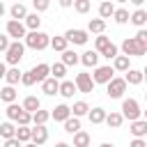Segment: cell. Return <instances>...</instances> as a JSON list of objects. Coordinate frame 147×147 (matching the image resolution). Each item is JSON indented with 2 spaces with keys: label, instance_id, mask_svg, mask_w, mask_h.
Returning <instances> with one entry per match:
<instances>
[{
  "label": "cell",
  "instance_id": "13",
  "mask_svg": "<svg viewBox=\"0 0 147 147\" xmlns=\"http://www.w3.org/2000/svg\"><path fill=\"white\" fill-rule=\"evenodd\" d=\"M57 87H60V80H55L53 76H48L46 80H41V92L46 96H55L57 94Z\"/></svg>",
  "mask_w": 147,
  "mask_h": 147
},
{
  "label": "cell",
  "instance_id": "41",
  "mask_svg": "<svg viewBox=\"0 0 147 147\" xmlns=\"http://www.w3.org/2000/svg\"><path fill=\"white\" fill-rule=\"evenodd\" d=\"M78 14H87L90 11V7H92V2L90 0H74V5H71Z\"/></svg>",
  "mask_w": 147,
  "mask_h": 147
},
{
  "label": "cell",
  "instance_id": "36",
  "mask_svg": "<svg viewBox=\"0 0 147 147\" xmlns=\"http://www.w3.org/2000/svg\"><path fill=\"white\" fill-rule=\"evenodd\" d=\"M48 46H51L53 51L62 53V51H67V46H69V44H67V39H64V37H51V44H48Z\"/></svg>",
  "mask_w": 147,
  "mask_h": 147
},
{
  "label": "cell",
  "instance_id": "4",
  "mask_svg": "<svg viewBox=\"0 0 147 147\" xmlns=\"http://www.w3.org/2000/svg\"><path fill=\"white\" fill-rule=\"evenodd\" d=\"M126 83H124V78H117V76H113V80H108L106 83V94L110 96V99H122L124 96V92H126Z\"/></svg>",
  "mask_w": 147,
  "mask_h": 147
},
{
  "label": "cell",
  "instance_id": "45",
  "mask_svg": "<svg viewBox=\"0 0 147 147\" xmlns=\"http://www.w3.org/2000/svg\"><path fill=\"white\" fill-rule=\"evenodd\" d=\"M32 7H34L37 14H41V11H46L51 7V0H32Z\"/></svg>",
  "mask_w": 147,
  "mask_h": 147
},
{
  "label": "cell",
  "instance_id": "32",
  "mask_svg": "<svg viewBox=\"0 0 147 147\" xmlns=\"http://www.w3.org/2000/svg\"><path fill=\"white\" fill-rule=\"evenodd\" d=\"M62 124H64V131H67V133H71V136H74L76 131H80V117H74V115H71V117H69V119H64Z\"/></svg>",
  "mask_w": 147,
  "mask_h": 147
},
{
  "label": "cell",
  "instance_id": "37",
  "mask_svg": "<svg viewBox=\"0 0 147 147\" xmlns=\"http://www.w3.org/2000/svg\"><path fill=\"white\" fill-rule=\"evenodd\" d=\"M48 119H51V113H48V110H41V108H39V110L32 113V124H46Z\"/></svg>",
  "mask_w": 147,
  "mask_h": 147
},
{
  "label": "cell",
  "instance_id": "12",
  "mask_svg": "<svg viewBox=\"0 0 147 147\" xmlns=\"http://www.w3.org/2000/svg\"><path fill=\"white\" fill-rule=\"evenodd\" d=\"M32 76H34V80L37 83H41V80H46L48 76H51V64H46V62H41V64H34L32 69Z\"/></svg>",
  "mask_w": 147,
  "mask_h": 147
},
{
  "label": "cell",
  "instance_id": "38",
  "mask_svg": "<svg viewBox=\"0 0 147 147\" xmlns=\"http://www.w3.org/2000/svg\"><path fill=\"white\" fill-rule=\"evenodd\" d=\"M87 110H90V106H87L85 101H76L74 108H71V115H74V117H83V115H87Z\"/></svg>",
  "mask_w": 147,
  "mask_h": 147
},
{
  "label": "cell",
  "instance_id": "34",
  "mask_svg": "<svg viewBox=\"0 0 147 147\" xmlns=\"http://www.w3.org/2000/svg\"><path fill=\"white\" fill-rule=\"evenodd\" d=\"M21 110H23V108H21V106L14 101V103H7V110H5V115H7V119H9V122H16V117L21 115Z\"/></svg>",
  "mask_w": 147,
  "mask_h": 147
},
{
  "label": "cell",
  "instance_id": "6",
  "mask_svg": "<svg viewBox=\"0 0 147 147\" xmlns=\"http://www.w3.org/2000/svg\"><path fill=\"white\" fill-rule=\"evenodd\" d=\"M113 76H115V71H113V67H110V64L94 67V74H90V78H92V83H94V85H106L108 80H113Z\"/></svg>",
  "mask_w": 147,
  "mask_h": 147
},
{
  "label": "cell",
  "instance_id": "50",
  "mask_svg": "<svg viewBox=\"0 0 147 147\" xmlns=\"http://www.w3.org/2000/svg\"><path fill=\"white\" fill-rule=\"evenodd\" d=\"M60 2V7H64V9H69L71 5H74V0H57Z\"/></svg>",
  "mask_w": 147,
  "mask_h": 147
},
{
  "label": "cell",
  "instance_id": "53",
  "mask_svg": "<svg viewBox=\"0 0 147 147\" xmlns=\"http://www.w3.org/2000/svg\"><path fill=\"white\" fill-rule=\"evenodd\" d=\"M55 147H71L69 142H55Z\"/></svg>",
  "mask_w": 147,
  "mask_h": 147
},
{
  "label": "cell",
  "instance_id": "48",
  "mask_svg": "<svg viewBox=\"0 0 147 147\" xmlns=\"http://www.w3.org/2000/svg\"><path fill=\"white\" fill-rule=\"evenodd\" d=\"M129 147H147V140H145V138H133V140L129 142Z\"/></svg>",
  "mask_w": 147,
  "mask_h": 147
},
{
  "label": "cell",
  "instance_id": "1",
  "mask_svg": "<svg viewBox=\"0 0 147 147\" xmlns=\"http://www.w3.org/2000/svg\"><path fill=\"white\" fill-rule=\"evenodd\" d=\"M23 46H28V48H32V51H44V48H48V44H51V37L46 34V32H41V30H30L25 37H23Z\"/></svg>",
  "mask_w": 147,
  "mask_h": 147
},
{
  "label": "cell",
  "instance_id": "30",
  "mask_svg": "<svg viewBox=\"0 0 147 147\" xmlns=\"http://www.w3.org/2000/svg\"><path fill=\"white\" fill-rule=\"evenodd\" d=\"M110 129H119L122 126V122H124V117H122V113H106V119H103Z\"/></svg>",
  "mask_w": 147,
  "mask_h": 147
},
{
  "label": "cell",
  "instance_id": "31",
  "mask_svg": "<svg viewBox=\"0 0 147 147\" xmlns=\"http://www.w3.org/2000/svg\"><path fill=\"white\" fill-rule=\"evenodd\" d=\"M14 133H16V126H14V122H2L0 124V138L2 140H9V138H14Z\"/></svg>",
  "mask_w": 147,
  "mask_h": 147
},
{
  "label": "cell",
  "instance_id": "11",
  "mask_svg": "<svg viewBox=\"0 0 147 147\" xmlns=\"http://www.w3.org/2000/svg\"><path fill=\"white\" fill-rule=\"evenodd\" d=\"M129 131L133 138H145L147 136V119H133L129 124Z\"/></svg>",
  "mask_w": 147,
  "mask_h": 147
},
{
  "label": "cell",
  "instance_id": "52",
  "mask_svg": "<svg viewBox=\"0 0 147 147\" xmlns=\"http://www.w3.org/2000/svg\"><path fill=\"white\" fill-rule=\"evenodd\" d=\"M5 11H7V9H5V5H2V0H0V18L5 16Z\"/></svg>",
  "mask_w": 147,
  "mask_h": 147
},
{
  "label": "cell",
  "instance_id": "42",
  "mask_svg": "<svg viewBox=\"0 0 147 147\" xmlns=\"http://www.w3.org/2000/svg\"><path fill=\"white\" fill-rule=\"evenodd\" d=\"M108 44H110V37H106V34H99V37L94 39V51H96V53H101V51H103Z\"/></svg>",
  "mask_w": 147,
  "mask_h": 147
},
{
  "label": "cell",
  "instance_id": "23",
  "mask_svg": "<svg viewBox=\"0 0 147 147\" xmlns=\"http://www.w3.org/2000/svg\"><path fill=\"white\" fill-rule=\"evenodd\" d=\"M126 69H131V57H126V55L113 57V71H126Z\"/></svg>",
  "mask_w": 147,
  "mask_h": 147
},
{
  "label": "cell",
  "instance_id": "44",
  "mask_svg": "<svg viewBox=\"0 0 147 147\" xmlns=\"http://www.w3.org/2000/svg\"><path fill=\"white\" fill-rule=\"evenodd\" d=\"M21 83L25 85V87H32L37 80H34V76H32V71H21Z\"/></svg>",
  "mask_w": 147,
  "mask_h": 147
},
{
  "label": "cell",
  "instance_id": "43",
  "mask_svg": "<svg viewBox=\"0 0 147 147\" xmlns=\"http://www.w3.org/2000/svg\"><path fill=\"white\" fill-rule=\"evenodd\" d=\"M32 124V115L28 110H21V115L16 117V126H30Z\"/></svg>",
  "mask_w": 147,
  "mask_h": 147
},
{
  "label": "cell",
  "instance_id": "17",
  "mask_svg": "<svg viewBox=\"0 0 147 147\" xmlns=\"http://www.w3.org/2000/svg\"><path fill=\"white\" fill-rule=\"evenodd\" d=\"M87 119H90L92 124H103V119H106V108H101V106L90 108V110H87Z\"/></svg>",
  "mask_w": 147,
  "mask_h": 147
},
{
  "label": "cell",
  "instance_id": "40",
  "mask_svg": "<svg viewBox=\"0 0 147 147\" xmlns=\"http://www.w3.org/2000/svg\"><path fill=\"white\" fill-rule=\"evenodd\" d=\"M99 55H103V57L113 60V57H117V55H119V48H117V46H115V44L110 41V44H108V46H106V48H103V51H101Z\"/></svg>",
  "mask_w": 147,
  "mask_h": 147
},
{
  "label": "cell",
  "instance_id": "47",
  "mask_svg": "<svg viewBox=\"0 0 147 147\" xmlns=\"http://www.w3.org/2000/svg\"><path fill=\"white\" fill-rule=\"evenodd\" d=\"M9 48V37L7 34H0V53H5Z\"/></svg>",
  "mask_w": 147,
  "mask_h": 147
},
{
  "label": "cell",
  "instance_id": "9",
  "mask_svg": "<svg viewBox=\"0 0 147 147\" xmlns=\"http://www.w3.org/2000/svg\"><path fill=\"white\" fill-rule=\"evenodd\" d=\"M74 85H76V92H83V94H90V92L94 90V83H92V78H90V74H87V71L76 74Z\"/></svg>",
  "mask_w": 147,
  "mask_h": 147
},
{
  "label": "cell",
  "instance_id": "14",
  "mask_svg": "<svg viewBox=\"0 0 147 147\" xmlns=\"http://www.w3.org/2000/svg\"><path fill=\"white\" fill-rule=\"evenodd\" d=\"M51 117H53L55 122H64V119H69V117H71V108H69L67 103H60V106H55V108H53Z\"/></svg>",
  "mask_w": 147,
  "mask_h": 147
},
{
  "label": "cell",
  "instance_id": "8",
  "mask_svg": "<svg viewBox=\"0 0 147 147\" xmlns=\"http://www.w3.org/2000/svg\"><path fill=\"white\" fill-rule=\"evenodd\" d=\"M5 34L7 37H11L14 41H21L25 34H28V30H25V25H23V21H7V30H5Z\"/></svg>",
  "mask_w": 147,
  "mask_h": 147
},
{
  "label": "cell",
  "instance_id": "16",
  "mask_svg": "<svg viewBox=\"0 0 147 147\" xmlns=\"http://www.w3.org/2000/svg\"><path fill=\"white\" fill-rule=\"evenodd\" d=\"M80 64H85V67H99V53L96 51H85V53H80Z\"/></svg>",
  "mask_w": 147,
  "mask_h": 147
},
{
  "label": "cell",
  "instance_id": "20",
  "mask_svg": "<svg viewBox=\"0 0 147 147\" xmlns=\"http://www.w3.org/2000/svg\"><path fill=\"white\" fill-rule=\"evenodd\" d=\"M124 74H126L124 76V83L126 85H140L142 83V71L140 69H126Z\"/></svg>",
  "mask_w": 147,
  "mask_h": 147
},
{
  "label": "cell",
  "instance_id": "56",
  "mask_svg": "<svg viewBox=\"0 0 147 147\" xmlns=\"http://www.w3.org/2000/svg\"><path fill=\"white\" fill-rule=\"evenodd\" d=\"M117 2H129V0H117Z\"/></svg>",
  "mask_w": 147,
  "mask_h": 147
},
{
  "label": "cell",
  "instance_id": "46",
  "mask_svg": "<svg viewBox=\"0 0 147 147\" xmlns=\"http://www.w3.org/2000/svg\"><path fill=\"white\" fill-rule=\"evenodd\" d=\"M133 39H136L138 44H142V46H147V30H145V28H140V30L136 32V37H133Z\"/></svg>",
  "mask_w": 147,
  "mask_h": 147
},
{
  "label": "cell",
  "instance_id": "3",
  "mask_svg": "<svg viewBox=\"0 0 147 147\" xmlns=\"http://www.w3.org/2000/svg\"><path fill=\"white\" fill-rule=\"evenodd\" d=\"M145 53H147V46L138 44L133 37H126L122 41V55H126V57H142Z\"/></svg>",
  "mask_w": 147,
  "mask_h": 147
},
{
  "label": "cell",
  "instance_id": "35",
  "mask_svg": "<svg viewBox=\"0 0 147 147\" xmlns=\"http://www.w3.org/2000/svg\"><path fill=\"white\" fill-rule=\"evenodd\" d=\"M14 138H16L21 145L30 142V126H16V133H14Z\"/></svg>",
  "mask_w": 147,
  "mask_h": 147
},
{
  "label": "cell",
  "instance_id": "21",
  "mask_svg": "<svg viewBox=\"0 0 147 147\" xmlns=\"http://www.w3.org/2000/svg\"><path fill=\"white\" fill-rule=\"evenodd\" d=\"M57 94H62L64 99H71V96L76 94V85H74V80H60Z\"/></svg>",
  "mask_w": 147,
  "mask_h": 147
},
{
  "label": "cell",
  "instance_id": "18",
  "mask_svg": "<svg viewBox=\"0 0 147 147\" xmlns=\"http://www.w3.org/2000/svg\"><path fill=\"white\" fill-rule=\"evenodd\" d=\"M9 16H11V21H21V18L28 16V7L23 2H14L11 9H9Z\"/></svg>",
  "mask_w": 147,
  "mask_h": 147
},
{
  "label": "cell",
  "instance_id": "2",
  "mask_svg": "<svg viewBox=\"0 0 147 147\" xmlns=\"http://www.w3.org/2000/svg\"><path fill=\"white\" fill-rule=\"evenodd\" d=\"M23 55H25L23 41H9V48L5 51V62L9 67H18V62L23 60Z\"/></svg>",
  "mask_w": 147,
  "mask_h": 147
},
{
  "label": "cell",
  "instance_id": "26",
  "mask_svg": "<svg viewBox=\"0 0 147 147\" xmlns=\"http://www.w3.org/2000/svg\"><path fill=\"white\" fill-rule=\"evenodd\" d=\"M21 108H23V110H28V113L32 115L34 110H39V108H41V101H39L37 96H25V99H23V103H21Z\"/></svg>",
  "mask_w": 147,
  "mask_h": 147
},
{
  "label": "cell",
  "instance_id": "25",
  "mask_svg": "<svg viewBox=\"0 0 147 147\" xmlns=\"http://www.w3.org/2000/svg\"><path fill=\"white\" fill-rule=\"evenodd\" d=\"M103 30H106V21H103V18H90L87 32H92V34H103Z\"/></svg>",
  "mask_w": 147,
  "mask_h": 147
},
{
  "label": "cell",
  "instance_id": "22",
  "mask_svg": "<svg viewBox=\"0 0 147 147\" xmlns=\"http://www.w3.org/2000/svg\"><path fill=\"white\" fill-rule=\"evenodd\" d=\"M90 142H92V136L87 133V131H76L74 133V147H90Z\"/></svg>",
  "mask_w": 147,
  "mask_h": 147
},
{
  "label": "cell",
  "instance_id": "49",
  "mask_svg": "<svg viewBox=\"0 0 147 147\" xmlns=\"http://www.w3.org/2000/svg\"><path fill=\"white\" fill-rule=\"evenodd\" d=\"M2 147H23V145H21L16 138H9V140H5V145H2Z\"/></svg>",
  "mask_w": 147,
  "mask_h": 147
},
{
  "label": "cell",
  "instance_id": "5",
  "mask_svg": "<svg viewBox=\"0 0 147 147\" xmlns=\"http://www.w3.org/2000/svg\"><path fill=\"white\" fill-rule=\"evenodd\" d=\"M140 115H142V110H140V103L136 99H124L122 101V117L124 119L133 122V119H140Z\"/></svg>",
  "mask_w": 147,
  "mask_h": 147
},
{
  "label": "cell",
  "instance_id": "24",
  "mask_svg": "<svg viewBox=\"0 0 147 147\" xmlns=\"http://www.w3.org/2000/svg\"><path fill=\"white\" fill-rule=\"evenodd\" d=\"M23 25H25V30H39V25H41V18H39V14H37V11L28 14V16L23 18Z\"/></svg>",
  "mask_w": 147,
  "mask_h": 147
},
{
  "label": "cell",
  "instance_id": "10",
  "mask_svg": "<svg viewBox=\"0 0 147 147\" xmlns=\"http://www.w3.org/2000/svg\"><path fill=\"white\" fill-rule=\"evenodd\" d=\"M46 140H48V129H46V124H34V126L30 129V142H34L37 147H41Z\"/></svg>",
  "mask_w": 147,
  "mask_h": 147
},
{
  "label": "cell",
  "instance_id": "54",
  "mask_svg": "<svg viewBox=\"0 0 147 147\" xmlns=\"http://www.w3.org/2000/svg\"><path fill=\"white\" fill-rule=\"evenodd\" d=\"M101 147H115V145H113V142H103Z\"/></svg>",
  "mask_w": 147,
  "mask_h": 147
},
{
  "label": "cell",
  "instance_id": "19",
  "mask_svg": "<svg viewBox=\"0 0 147 147\" xmlns=\"http://www.w3.org/2000/svg\"><path fill=\"white\" fill-rule=\"evenodd\" d=\"M78 62H80V55H78L76 51H71V48L62 51V64H64V67H76Z\"/></svg>",
  "mask_w": 147,
  "mask_h": 147
},
{
  "label": "cell",
  "instance_id": "55",
  "mask_svg": "<svg viewBox=\"0 0 147 147\" xmlns=\"http://www.w3.org/2000/svg\"><path fill=\"white\" fill-rule=\"evenodd\" d=\"M23 147H37V145H34V142H25Z\"/></svg>",
  "mask_w": 147,
  "mask_h": 147
},
{
  "label": "cell",
  "instance_id": "39",
  "mask_svg": "<svg viewBox=\"0 0 147 147\" xmlns=\"http://www.w3.org/2000/svg\"><path fill=\"white\" fill-rule=\"evenodd\" d=\"M113 18H115L117 25H124V23H129V11L126 9H115L113 11Z\"/></svg>",
  "mask_w": 147,
  "mask_h": 147
},
{
  "label": "cell",
  "instance_id": "28",
  "mask_svg": "<svg viewBox=\"0 0 147 147\" xmlns=\"http://www.w3.org/2000/svg\"><path fill=\"white\" fill-rule=\"evenodd\" d=\"M5 80H7V85H16V83H21V69L18 67H11V69H7L5 71Z\"/></svg>",
  "mask_w": 147,
  "mask_h": 147
},
{
  "label": "cell",
  "instance_id": "29",
  "mask_svg": "<svg viewBox=\"0 0 147 147\" xmlns=\"http://www.w3.org/2000/svg\"><path fill=\"white\" fill-rule=\"evenodd\" d=\"M0 101H5V103H14V101H16V90H14L11 85L0 87Z\"/></svg>",
  "mask_w": 147,
  "mask_h": 147
},
{
  "label": "cell",
  "instance_id": "51",
  "mask_svg": "<svg viewBox=\"0 0 147 147\" xmlns=\"http://www.w3.org/2000/svg\"><path fill=\"white\" fill-rule=\"evenodd\" d=\"M129 2H133L136 7H142V2H145V0H129Z\"/></svg>",
  "mask_w": 147,
  "mask_h": 147
},
{
  "label": "cell",
  "instance_id": "7",
  "mask_svg": "<svg viewBox=\"0 0 147 147\" xmlns=\"http://www.w3.org/2000/svg\"><path fill=\"white\" fill-rule=\"evenodd\" d=\"M62 37L67 39V44L85 46V44H87V39H90V32H87V30H80V28H71V30H67Z\"/></svg>",
  "mask_w": 147,
  "mask_h": 147
},
{
  "label": "cell",
  "instance_id": "15",
  "mask_svg": "<svg viewBox=\"0 0 147 147\" xmlns=\"http://www.w3.org/2000/svg\"><path fill=\"white\" fill-rule=\"evenodd\" d=\"M129 21H131V23L140 30V28H145V23H147V11H145L142 7H138L133 14H129Z\"/></svg>",
  "mask_w": 147,
  "mask_h": 147
},
{
  "label": "cell",
  "instance_id": "33",
  "mask_svg": "<svg viewBox=\"0 0 147 147\" xmlns=\"http://www.w3.org/2000/svg\"><path fill=\"white\" fill-rule=\"evenodd\" d=\"M51 76H53L55 80H62V78L67 76V67H64L62 62H55V64H51Z\"/></svg>",
  "mask_w": 147,
  "mask_h": 147
},
{
  "label": "cell",
  "instance_id": "57",
  "mask_svg": "<svg viewBox=\"0 0 147 147\" xmlns=\"http://www.w3.org/2000/svg\"><path fill=\"white\" fill-rule=\"evenodd\" d=\"M16 2H23V0H16Z\"/></svg>",
  "mask_w": 147,
  "mask_h": 147
},
{
  "label": "cell",
  "instance_id": "27",
  "mask_svg": "<svg viewBox=\"0 0 147 147\" xmlns=\"http://www.w3.org/2000/svg\"><path fill=\"white\" fill-rule=\"evenodd\" d=\"M113 11H115V5L110 2V0H103L101 5H99V18H113Z\"/></svg>",
  "mask_w": 147,
  "mask_h": 147
}]
</instances>
